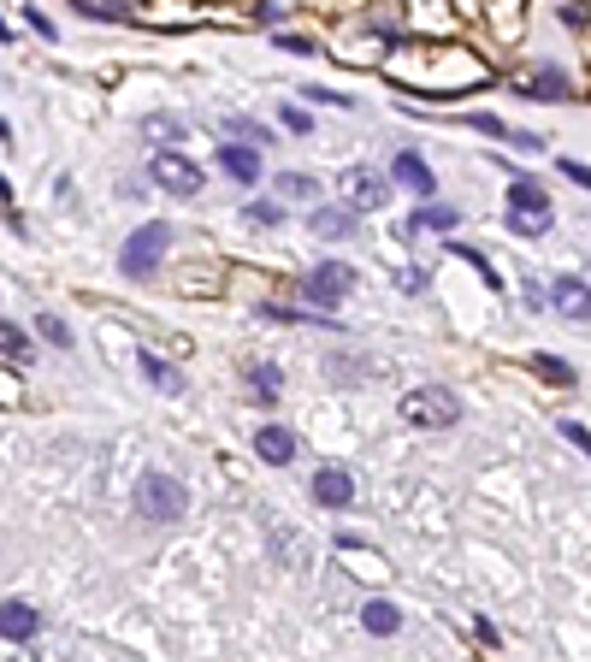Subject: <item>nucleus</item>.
Returning <instances> with one entry per match:
<instances>
[{
	"label": "nucleus",
	"instance_id": "1",
	"mask_svg": "<svg viewBox=\"0 0 591 662\" xmlns=\"http://www.w3.org/2000/svg\"><path fill=\"white\" fill-rule=\"evenodd\" d=\"M379 66L391 71L408 95H420V101L467 95V89H479V83L491 77V66H485L473 48H461V42H414V48H402V54H385Z\"/></svg>",
	"mask_w": 591,
	"mask_h": 662
},
{
	"label": "nucleus",
	"instance_id": "2",
	"mask_svg": "<svg viewBox=\"0 0 591 662\" xmlns=\"http://www.w3.org/2000/svg\"><path fill=\"white\" fill-rule=\"evenodd\" d=\"M184 509H190V491L172 479V473H142L136 479V515L142 521H184Z\"/></svg>",
	"mask_w": 591,
	"mask_h": 662
},
{
	"label": "nucleus",
	"instance_id": "3",
	"mask_svg": "<svg viewBox=\"0 0 591 662\" xmlns=\"http://www.w3.org/2000/svg\"><path fill=\"white\" fill-rule=\"evenodd\" d=\"M550 225H556V213H550L544 184H538V178H515V184H509V231H515V237H544Z\"/></svg>",
	"mask_w": 591,
	"mask_h": 662
},
{
	"label": "nucleus",
	"instance_id": "4",
	"mask_svg": "<svg viewBox=\"0 0 591 662\" xmlns=\"http://www.w3.org/2000/svg\"><path fill=\"white\" fill-rule=\"evenodd\" d=\"M166 249H172V225H142L119 249V272L125 278H154V266L166 261Z\"/></svg>",
	"mask_w": 591,
	"mask_h": 662
},
{
	"label": "nucleus",
	"instance_id": "5",
	"mask_svg": "<svg viewBox=\"0 0 591 662\" xmlns=\"http://www.w3.org/2000/svg\"><path fill=\"white\" fill-rule=\"evenodd\" d=\"M402 420L420 426V432H444V426L461 420V402L450 391H438V385H426V391H408L402 397Z\"/></svg>",
	"mask_w": 591,
	"mask_h": 662
},
{
	"label": "nucleus",
	"instance_id": "6",
	"mask_svg": "<svg viewBox=\"0 0 591 662\" xmlns=\"http://www.w3.org/2000/svg\"><path fill=\"white\" fill-rule=\"evenodd\" d=\"M349 290H355V272H349L343 261H326V266H314V272L302 278V296H308V308H337Z\"/></svg>",
	"mask_w": 591,
	"mask_h": 662
},
{
	"label": "nucleus",
	"instance_id": "7",
	"mask_svg": "<svg viewBox=\"0 0 591 662\" xmlns=\"http://www.w3.org/2000/svg\"><path fill=\"white\" fill-rule=\"evenodd\" d=\"M343 201H349V213H379V207L391 201V184H385L379 172H367V166H355V172L343 178Z\"/></svg>",
	"mask_w": 591,
	"mask_h": 662
},
{
	"label": "nucleus",
	"instance_id": "8",
	"mask_svg": "<svg viewBox=\"0 0 591 662\" xmlns=\"http://www.w3.org/2000/svg\"><path fill=\"white\" fill-rule=\"evenodd\" d=\"M154 184L166 196H196L201 190V166H190L184 154H154Z\"/></svg>",
	"mask_w": 591,
	"mask_h": 662
},
{
	"label": "nucleus",
	"instance_id": "9",
	"mask_svg": "<svg viewBox=\"0 0 591 662\" xmlns=\"http://www.w3.org/2000/svg\"><path fill=\"white\" fill-rule=\"evenodd\" d=\"M550 302H556V314L574 320V326L591 320V290L580 284V278H556V284H550Z\"/></svg>",
	"mask_w": 591,
	"mask_h": 662
},
{
	"label": "nucleus",
	"instance_id": "10",
	"mask_svg": "<svg viewBox=\"0 0 591 662\" xmlns=\"http://www.w3.org/2000/svg\"><path fill=\"white\" fill-rule=\"evenodd\" d=\"M337 550L349 556V574H361L367 586H385V580H391V562H385L379 550H367V544H355V538H337Z\"/></svg>",
	"mask_w": 591,
	"mask_h": 662
},
{
	"label": "nucleus",
	"instance_id": "11",
	"mask_svg": "<svg viewBox=\"0 0 591 662\" xmlns=\"http://www.w3.org/2000/svg\"><path fill=\"white\" fill-rule=\"evenodd\" d=\"M314 503H326V509L355 503V473H343V467H320V473H314Z\"/></svg>",
	"mask_w": 591,
	"mask_h": 662
},
{
	"label": "nucleus",
	"instance_id": "12",
	"mask_svg": "<svg viewBox=\"0 0 591 662\" xmlns=\"http://www.w3.org/2000/svg\"><path fill=\"white\" fill-rule=\"evenodd\" d=\"M391 178L402 184V190H414V196H432V190H438V178H432V166H426V160H420L414 148H402V154H396Z\"/></svg>",
	"mask_w": 591,
	"mask_h": 662
},
{
	"label": "nucleus",
	"instance_id": "13",
	"mask_svg": "<svg viewBox=\"0 0 591 662\" xmlns=\"http://www.w3.org/2000/svg\"><path fill=\"white\" fill-rule=\"evenodd\" d=\"M485 18H491V30L515 48L521 30H526V0H485Z\"/></svg>",
	"mask_w": 591,
	"mask_h": 662
},
{
	"label": "nucleus",
	"instance_id": "14",
	"mask_svg": "<svg viewBox=\"0 0 591 662\" xmlns=\"http://www.w3.org/2000/svg\"><path fill=\"white\" fill-rule=\"evenodd\" d=\"M36 627H42V615H36L30 603H0V639L30 645V639H36Z\"/></svg>",
	"mask_w": 591,
	"mask_h": 662
},
{
	"label": "nucleus",
	"instance_id": "15",
	"mask_svg": "<svg viewBox=\"0 0 591 662\" xmlns=\"http://www.w3.org/2000/svg\"><path fill=\"white\" fill-rule=\"evenodd\" d=\"M515 89H521L526 101H568L574 95L562 71H526V77H515Z\"/></svg>",
	"mask_w": 591,
	"mask_h": 662
},
{
	"label": "nucleus",
	"instance_id": "16",
	"mask_svg": "<svg viewBox=\"0 0 591 662\" xmlns=\"http://www.w3.org/2000/svg\"><path fill=\"white\" fill-rule=\"evenodd\" d=\"M255 450H261V462H272V467L296 462V432H290V426H261V432H255Z\"/></svg>",
	"mask_w": 591,
	"mask_h": 662
},
{
	"label": "nucleus",
	"instance_id": "17",
	"mask_svg": "<svg viewBox=\"0 0 591 662\" xmlns=\"http://www.w3.org/2000/svg\"><path fill=\"white\" fill-rule=\"evenodd\" d=\"M456 207H420L408 225H402V237H420V231H456Z\"/></svg>",
	"mask_w": 591,
	"mask_h": 662
},
{
	"label": "nucleus",
	"instance_id": "18",
	"mask_svg": "<svg viewBox=\"0 0 591 662\" xmlns=\"http://www.w3.org/2000/svg\"><path fill=\"white\" fill-rule=\"evenodd\" d=\"M219 166H225L231 178H243V184L261 178V154H255V148H219Z\"/></svg>",
	"mask_w": 591,
	"mask_h": 662
},
{
	"label": "nucleus",
	"instance_id": "19",
	"mask_svg": "<svg viewBox=\"0 0 591 662\" xmlns=\"http://www.w3.org/2000/svg\"><path fill=\"white\" fill-rule=\"evenodd\" d=\"M361 627H367L373 639H391L396 627H402V615H396L391 603H367V609H361Z\"/></svg>",
	"mask_w": 591,
	"mask_h": 662
},
{
	"label": "nucleus",
	"instance_id": "20",
	"mask_svg": "<svg viewBox=\"0 0 591 662\" xmlns=\"http://www.w3.org/2000/svg\"><path fill=\"white\" fill-rule=\"evenodd\" d=\"M308 225H314L320 237H349V231H355V213H343V207H320Z\"/></svg>",
	"mask_w": 591,
	"mask_h": 662
},
{
	"label": "nucleus",
	"instance_id": "21",
	"mask_svg": "<svg viewBox=\"0 0 591 662\" xmlns=\"http://www.w3.org/2000/svg\"><path fill=\"white\" fill-rule=\"evenodd\" d=\"M142 373H148V385H154V391H166V397H178V391H184V379H178L160 355H142Z\"/></svg>",
	"mask_w": 591,
	"mask_h": 662
},
{
	"label": "nucleus",
	"instance_id": "22",
	"mask_svg": "<svg viewBox=\"0 0 591 662\" xmlns=\"http://www.w3.org/2000/svg\"><path fill=\"white\" fill-rule=\"evenodd\" d=\"M0 355H6V361H24V367H30V337H24V326L0 320Z\"/></svg>",
	"mask_w": 591,
	"mask_h": 662
},
{
	"label": "nucleus",
	"instance_id": "23",
	"mask_svg": "<svg viewBox=\"0 0 591 662\" xmlns=\"http://www.w3.org/2000/svg\"><path fill=\"white\" fill-rule=\"evenodd\" d=\"M532 373H538V379H550V385H574V367H568L562 355H538V361H532Z\"/></svg>",
	"mask_w": 591,
	"mask_h": 662
},
{
	"label": "nucleus",
	"instance_id": "24",
	"mask_svg": "<svg viewBox=\"0 0 591 662\" xmlns=\"http://www.w3.org/2000/svg\"><path fill=\"white\" fill-rule=\"evenodd\" d=\"M0 408H6V414H12V408H24V379H18L6 361H0Z\"/></svg>",
	"mask_w": 591,
	"mask_h": 662
},
{
	"label": "nucleus",
	"instance_id": "25",
	"mask_svg": "<svg viewBox=\"0 0 591 662\" xmlns=\"http://www.w3.org/2000/svg\"><path fill=\"white\" fill-rule=\"evenodd\" d=\"M278 196H284V201H314V178H302V172H284V178H278Z\"/></svg>",
	"mask_w": 591,
	"mask_h": 662
},
{
	"label": "nucleus",
	"instance_id": "26",
	"mask_svg": "<svg viewBox=\"0 0 591 662\" xmlns=\"http://www.w3.org/2000/svg\"><path fill=\"white\" fill-rule=\"evenodd\" d=\"M36 331H42V343H54V349H71V326H66V320L42 314V320H36Z\"/></svg>",
	"mask_w": 591,
	"mask_h": 662
},
{
	"label": "nucleus",
	"instance_id": "27",
	"mask_svg": "<svg viewBox=\"0 0 591 662\" xmlns=\"http://www.w3.org/2000/svg\"><path fill=\"white\" fill-rule=\"evenodd\" d=\"M243 219H249V225H278L284 213H278V201H249V207H243Z\"/></svg>",
	"mask_w": 591,
	"mask_h": 662
},
{
	"label": "nucleus",
	"instance_id": "28",
	"mask_svg": "<svg viewBox=\"0 0 591 662\" xmlns=\"http://www.w3.org/2000/svg\"><path fill=\"white\" fill-rule=\"evenodd\" d=\"M77 12H89V18H125V6L119 0H71Z\"/></svg>",
	"mask_w": 591,
	"mask_h": 662
},
{
	"label": "nucleus",
	"instance_id": "29",
	"mask_svg": "<svg viewBox=\"0 0 591 662\" xmlns=\"http://www.w3.org/2000/svg\"><path fill=\"white\" fill-rule=\"evenodd\" d=\"M24 24H30V30H36L42 42H54V18H48V12H36V6H24Z\"/></svg>",
	"mask_w": 591,
	"mask_h": 662
},
{
	"label": "nucleus",
	"instance_id": "30",
	"mask_svg": "<svg viewBox=\"0 0 591 662\" xmlns=\"http://www.w3.org/2000/svg\"><path fill=\"white\" fill-rule=\"evenodd\" d=\"M284 131H296V136H314V119H308L302 107H284Z\"/></svg>",
	"mask_w": 591,
	"mask_h": 662
},
{
	"label": "nucleus",
	"instance_id": "31",
	"mask_svg": "<svg viewBox=\"0 0 591 662\" xmlns=\"http://www.w3.org/2000/svg\"><path fill=\"white\" fill-rule=\"evenodd\" d=\"M562 438H568V444H580V450L591 456V432L580 426V420H562Z\"/></svg>",
	"mask_w": 591,
	"mask_h": 662
},
{
	"label": "nucleus",
	"instance_id": "32",
	"mask_svg": "<svg viewBox=\"0 0 591 662\" xmlns=\"http://www.w3.org/2000/svg\"><path fill=\"white\" fill-rule=\"evenodd\" d=\"M473 125H479V131H485V136H497V142H503V136H509V142H515V131H509V125H503V119H491V113H479V119H473Z\"/></svg>",
	"mask_w": 591,
	"mask_h": 662
},
{
	"label": "nucleus",
	"instance_id": "33",
	"mask_svg": "<svg viewBox=\"0 0 591 662\" xmlns=\"http://www.w3.org/2000/svg\"><path fill=\"white\" fill-rule=\"evenodd\" d=\"M255 391H261V397H278V367H255Z\"/></svg>",
	"mask_w": 591,
	"mask_h": 662
},
{
	"label": "nucleus",
	"instance_id": "34",
	"mask_svg": "<svg viewBox=\"0 0 591 662\" xmlns=\"http://www.w3.org/2000/svg\"><path fill=\"white\" fill-rule=\"evenodd\" d=\"M562 172H568L580 190H591V166H586V160H562Z\"/></svg>",
	"mask_w": 591,
	"mask_h": 662
},
{
	"label": "nucleus",
	"instance_id": "35",
	"mask_svg": "<svg viewBox=\"0 0 591 662\" xmlns=\"http://www.w3.org/2000/svg\"><path fill=\"white\" fill-rule=\"evenodd\" d=\"M278 48H284V54H314V42H308V36H278Z\"/></svg>",
	"mask_w": 591,
	"mask_h": 662
},
{
	"label": "nucleus",
	"instance_id": "36",
	"mask_svg": "<svg viewBox=\"0 0 591 662\" xmlns=\"http://www.w3.org/2000/svg\"><path fill=\"white\" fill-rule=\"evenodd\" d=\"M6 196H12V184H6V178H0V201H6Z\"/></svg>",
	"mask_w": 591,
	"mask_h": 662
}]
</instances>
